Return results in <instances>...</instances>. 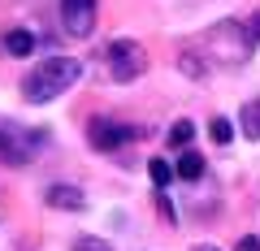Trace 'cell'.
<instances>
[{
  "mask_svg": "<svg viewBox=\"0 0 260 251\" xmlns=\"http://www.w3.org/2000/svg\"><path fill=\"white\" fill-rule=\"evenodd\" d=\"M143 126H130V121H117V117H91L87 121V139H91L95 152H121L130 148L135 139H143Z\"/></svg>",
  "mask_w": 260,
  "mask_h": 251,
  "instance_id": "5b68a950",
  "label": "cell"
},
{
  "mask_svg": "<svg viewBox=\"0 0 260 251\" xmlns=\"http://www.w3.org/2000/svg\"><path fill=\"white\" fill-rule=\"evenodd\" d=\"M200 52L208 56V65H243V61H251V52H256V39H251V30H247L243 18H225V22H217L213 30H204Z\"/></svg>",
  "mask_w": 260,
  "mask_h": 251,
  "instance_id": "7a4b0ae2",
  "label": "cell"
},
{
  "mask_svg": "<svg viewBox=\"0 0 260 251\" xmlns=\"http://www.w3.org/2000/svg\"><path fill=\"white\" fill-rule=\"evenodd\" d=\"M239 251H260V238H239Z\"/></svg>",
  "mask_w": 260,
  "mask_h": 251,
  "instance_id": "2e32d148",
  "label": "cell"
},
{
  "mask_svg": "<svg viewBox=\"0 0 260 251\" xmlns=\"http://www.w3.org/2000/svg\"><path fill=\"white\" fill-rule=\"evenodd\" d=\"M100 61H104V69H109L113 83H135V78L148 69V52H143L135 39H109L104 52H100Z\"/></svg>",
  "mask_w": 260,
  "mask_h": 251,
  "instance_id": "277c9868",
  "label": "cell"
},
{
  "mask_svg": "<svg viewBox=\"0 0 260 251\" xmlns=\"http://www.w3.org/2000/svg\"><path fill=\"white\" fill-rule=\"evenodd\" d=\"M247 30H251V39L260 44V13H256V18H247Z\"/></svg>",
  "mask_w": 260,
  "mask_h": 251,
  "instance_id": "9a60e30c",
  "label": "cell"
},
{
  "mask_svg": "<svg viewBox=\"0 0 260 251\" xmlns=\"http://www.w3.org/2000/svg\"><path fill=\"white\" fill-rule=\"evenodd\" d=\"M78 78H83V61L78 56H44V65H35L22 78V100L26 104H48L56 95H65Z\"/></svg>",
  "mask_w": 260,
  "mask_h": 251,
  "instance_id": "6da1fadb",
  "label": "cell"
},
{
  "mask_svg": "<svg viewBox=\"0 0 260 251\" xmlns=\"http://www.w3.org/2000/svg\"><path fill=\"white\" fill-rule=\"evenodd\" d=\"M148 169H152V182H156V191H160V195H165L169 186H174V165H169V160H160V156H156V160H152Z\"/></svg>",
  "mask_w": 260,
  "mask_h": 251,
  "instance_id": "30bf717a",
  "label": "cell"
},
{
  "mask_svg": "<svg viewBox=\"0 0 260 251\" xmlns=\"http://www.w3.org/2000/svg\"><path fill=\"white\" fill-rule=\"evenodd\" d=\"M191 251H217V247H213V242H195Z\"/></svg>",
  "mask_w": 260,
  "mask_h": 251,
  "instance_id": "e0dca14e",
  "label": "cell"
},
{
  "mask_svg": "<svg viewBox=\"0 0 260 251\" xmlns=\"http://www.w3.org/2000/svg\"><path fill=\"white\" fill-rule=\"evenodd\" d=\"M208 134H213V143H230L234 139V126L225 117H213V121H208Z\"/></svg>",
  "mask_w": 260,
  "mask_h": 251,
  "instance_id": "4fadbf2b",
  "label": "cell"
},
{
  "mask_svg": "<svg viewBox=\"0 0 260 251\" xmlns=\"http://www.w3.org/2000/svg\"><path fill=\"white\" fill-rule=\"evenodd\" d=\"M243 134H247V139H260V100H251L247 109H243Z\"/></svg>",
  "mask_w": 260,
  "mask_h": 251,
  "instance_id": "7c38bea8",
  "label": "cell"
},
{
  "mask_svg": "<svg viewBox=\"0 0 260 251\" xmlns=\"http://www.w3.org/2000/svg\"><path fill=\"white\" fill-rule=\"evenodd\" d=\"M44 199H48V208H74V212L87 204V195H83V191H78V186H65V182L48 186V191H44Z\"/></svg>",
  "mask_w": 260,
  "mask_h": 251,
  "instance_id": "52a82bcc",
  "label": "cell"
},
{
  "mask_svg": "<svg viewBox=\"0 0 260 251\" xmlns=\"http://www.w3.org/2000/svg\"><path fill=\"white\" fill-rule=\"evenodd\" d=\"M44 143H48V130L22 126L13 117H0V165H30L44 152Z\"/></svg>",
  "mask_w": 260,
  "mask_h": 251,
  "instance_id": "3957f363",
  "label": "cell"
},
{
  "mask_svg": "<svg viewBox=\"0 0 260 251\" xmlns=\"http://www.w3.org/2000/svg\"><path fill=\"white\" fill-rule=\"evenodd\" d=\"M174 173L182 177V182H200V177H204V156H200V152H191V148H182V152H178Z\"/></svg>",
  "mask_w": 260,
  "mask_h": 251,
  "instance_id": "ba28073f",
  "label": "cell"
},
{
  "mask_svg": "<svg viewBox=\"0 0 260 251\" xmlns=\"http://www.w3.org/2000/svg\"><path fill=\"white\" fill-rule=\"evenodd\" d=\"M191 134H195V126H191V121H174V126H169V148H178V152H182V148H191Z\"/></svg>",
  "mask_w": 260,
  "mask_h": 251,
  "instance_id": "8fae6325",
  "label": "cell"
},
{
  "mask_svg": "<svg viewBox=\"0 0 260 251\" xmlns=\"http://www.w3.org/2000/svg\"><path fill=\"white\" fill-rule=\"evenodd\" d=\"M100 18V0H61V26L70 39H87Z\"/></svg>",
  "mask_w": 260,
  "mask_h": 251,
  "instance_id": "8992f818",
  "label": "cell"
},
{
  "mask_svg": "<svg viewBox=\"0 0 260 251\" xmlns=\"http://www.w3.org/2000/svg\"><path fill=\"white\" fill-rule=\"evenodd\" d=\"M74 251H113V242L91 238V234H87V238H78V242H74Z\"/></svg>",
  "mask_w": 260,
  "mask_h": 251,
  "instance_id": "5bb4252c",
  "label": "cell"
},
{
  "mask_svg": "<svg viewBox=\"0 0 260 251\" xmlns=\"http://www.w3.org/2000/svg\"><path fill=\"white\" fill-rule=\"evenodd\" d=\"M35 44H39V39L30 35L26 26H13L9 35H5V52H9V56H30V52H35Z\"/></svg>",
  "mask_w": 260,
  "mask_h": 251,
  "instance_id": "9c48e42d",
  "label": "cell"
}]
</instances>
